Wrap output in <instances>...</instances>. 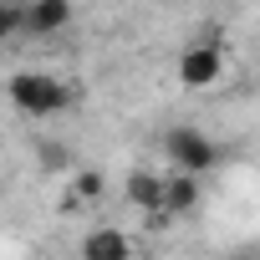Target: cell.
<instances>
[{
	"instance_id": "cell-5",
	"label": "cell",
	"mask_w": 260,
	"mask_h": 260,
	"mask_svg": "<svg viewBox=\"0 0 260 260\" xmlns=\"http://www.w3.org/2000/svg\"><path fill=\"white\" fill-rule=\"evenodd\" d=\"M77 255H82V260H138V255H133V245H127V235H122V230H112V224L87 230V235H82V245H77Z\"/></svg>"
},
{
	"instance_id": "cell-1",
	"label": "cell",
	"mask_w": 260,
	"mask_h": 260,
	"mask_svg": "<svg viewBox=\"0 0 260 260\" xmlns=\"http://www.w3.org/2000/svg\"><path fill=\"white\" fill-rule=\"evenodd\" d=\"M6 97L31 122H46V117H56V112L72 107V87L61 77H51V72H16L11 87H6Z\"/></svg>"
},
{
	"instance_id": "cell-8",
	"label": "cell",
	"mask_w": 260,
	"mask_h": 260,
	"mask_svg": "<svg viewBox=\"0 0 260 260\" xmlns=\"http://www.w3.org/2000/svg\"><path fill=\"white\" fill-rule=\"evenodd\" d=\"M97 194H102V174H97V169L77 174V199H97Z\"/></svg>"
},
{
	"instance_id": "cell-2",
	"label": "cell",
	"mask_w": 260,
	"mask_h": 260,
	"mask_svg": "<svg viewBox=\"0 0 260 260\" xmlns=\"http://www.w3.org/2000/svg\"><path fill=\"white\" fill-rule=\"evenodd\" d=\"M164 158H169V174L204 179L209 169H219V143L209 133H199V127H189V122H174L164 133Z\"/></svg>"
},
{
	"instance_id": "cell-10",
	"label": "cell",
	"mask_w": 260,
	"mask_h": 260,
	"mask_svg": "<svg viewBox=\"0 0 260 260\" xmlns=\"http://www.w3.org/2000/svg\"><path fill=\"white\" fill-rule=\"evenodd\" d=\"M138 260H143V255H138Z\"/></svg>"
},
{
	"instance_id": "cell-4",
	"label": "cell",
	"mask_w": 260,
	"mask_h": 260,
	"mask_svg": "<svg viewBox=\"0 0 260 260\" xmlns=\"http://www.w3.org/2000/svg\"><path fill=\"white\" fill-rule=\"evenodd\" d=\"M127 204H138L148 219H169V174H153V169H133L122 184Z\"/></svg>"
},
{
	"instance_id": "cell-7",
	"label": "cell",
	"mask_w": 260,
	"mask_h": 260,
	"mask_svg": "<svg viewBox=\"0 0 260 260\" xmlns=\"http://www.w3.org/2000/svg\"><path fill=\"white\" fill-rule=\"evenodd\" d=\"M204 204V184L194 174H169V219L174 214H194Z\"/></svg>"
},
{
	"instance_id": "cell-9",
	"label": "cell",
	"mask_w": 260,
	"mask_h": 260,
	"mask_svg": "<svg viewBox=\"0 0 260 260\" xmlns=\"http://www.w3.org/2000/svg\"><path fill=\"white\" fill-rule=\"evenodd\" d=\"M36 158L46 169H67V148H56V143H36Z\"/></svg>"
},
{
	"instance_id": "cell-3",
	"label": "cell",
	"mask_w": 260,
	"mask_h": 260,
	"mask_svg": "<svg viewBox=\"0 0 260 260\" xmlns=\"http://www.w3.org/2000/svg\"><path fill=\"white\" fill-rule=\"evenodd\" d=\"M219 77H224V51H219V41H194V46H184V56H179V87L204 92V87H214Z\"/></svg>"
},
{
	"instance_id": "cell-6",
	"label": "cell",
	"mask_w": 260,
	"mask_h": 260,
	"mask_svg": "<svg viewBox=\"0 0 260 260\" xmlns=\"http://www.w3.org/2000/svg\"><path fill=\"white\" fill-rule=\"evenodd\" d=\"M72 26V6L67 0H31L26 6V36H56Z\"/></svg>"
}]
</instances>
